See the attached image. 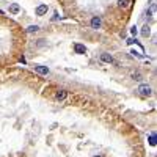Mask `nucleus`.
<instances>
[{"mask_svg": "<svg viewBox=\"0 0 157 157\" xmlns=\"http://www.w3.org/2000/svg\"><path fill=\"white\" fill-rule=\"evenodd\" d=\"M137 91H138L140 96L148 98V96H151V94H153V88H151L149 85H146V83H143V85H140V87L137 88Z\"/></svg>", "mask_w": 157, "mask_h": 157, "instance_id": "nucleus-1", "label": "nucleus"}, {"mask_svg": "<svg viewBox=\"0 0 157 157\" xmlns=\"http://www.w3.org/2000/svg\"><path fill=\"white\" fill-rule=\"evenodd\" d=\"M90 27H91L93 30H99L101 27H102V19H101L99 16H93L91 21H90Z\"/></svg>", "mask_w": 157, "mask_h": 157, "instance_id": "nucleus-2", "label": "nucleus"}, {"mask_svg": "<svg viewBox=\"0 0 157 157\" xmlns=\"http://www.w3.org/2000/svg\"><path fill=\"white\" fill-rule=\"evenodd\" d=\"M47 10H49V7H47V3H41V5H38L36 7V10H35V14L36 16H44V14H47Z\"/></svg>", "mask_w": 157, "mask_h": 157, "instance_id": "nucleus-3", "label": "nucleus"}, {"mask_svg": "<svg viewBox=\"0 0 157 157\" xmlns=\"http://www.w3.org/2000/svg\"><path fill=\"white\" fill-rule=\"evenodd\" d=\"M35 71L41 76H47L50 72V69L47 68V66H43V65H35Z\"/></svg>", "mask_w": 157, "mask_h": 157, "instance_id": "nucleus-4", "label": "nucleus"}, {"mask_svg": "<svg viewBox=\"0 0 157 157\" xmlns=\"http://www.w3.org/2000/svg\"><path fill=\"white\" fill-rule=\"evenodd\" d=\"M101 61H102V63H109V65L115 63L113 57H112L110 54H107V52H102V54H101Z\"/></svg>", "mask_w": 157, "mask_h": 157, "instance_id": "nucleus-5", "label": "nucleus"}, {"mask_svg": "<svg viewBox=\"0 0 157 157\" xmlns=\"http://www.w3.org/2000/svg\"><path fill=\"white\" fill-rule=\"evenodd\" d=\"M74 52H76L77 55H85V54H87V47L83 46V44L76 43V44H74Z\"/></svg>", "mask_w": 157, "mask_h": 157, "instance_id": "nucleus-6", "label": "nucleus"}, {"mask_svg": "<svg viewBox=\"0 0 157 157\" xmlns=\"http://www.w3.org/2000/svg\"><path fill=\"white\" fill-rule=\"evenodd\" d=\"M8 11H10V14H19L21 13V5L19 3H11L10 5V8H8Z\"/></svg>", "mask_w": 157, "mask_h": 157, "instance_id": "nucleus-7", "label": "nucleus"}, {"mask_svg": "<svg viewBox=\"0 0 157 157\" xmlns=\"http://www.w3.org/2000/svg\"><path fill=\"white\" fill-rule=\"evenodd\" d=\"M66 98H68V91H66V90H58V91L55 93V99L57 101H65Z\"/></svg>", "mask_w": 157, "mask_h": 157, "instance_id": "nucleus-8", "label": "nucleus"}, {"mask_svg": "<svg viewBox=\"0 0 157 157\" xmlns=\"http://www.w3.org/2000/svg\"><path fill=\"white\" fill-rule=\"evenodd\" d=\"M129 5H131V0H118V7L123 8V10L129 8Z\"/></svg>", "mask_w": 157, "mask_h": 157, "instance_id": "nucleus-9", "label": "nucleus"}, {"mask_svg": "<svg viewBox=\"0 0 157 157\" xmlns=\"http://www.w3.org/2000/svg\"><path fill=\"white\" fill-rule=\"evenodd\" d=\"M149 35H151V27L149 25H145L143 29H142V36L143 38H148Z\"/></svg>", "mask_w": 157, "mask_h": 157, "instance_id": "nucleus-10", "label": "nucleus"}, {"mask_svg": "<svg viewBox=\"0 0 157 157\" xmlns=\"http://www.w3.org/2000/svg\"><path fill=\"white\" fill-rule=\"evenodd\" d=\"M149 145H151V146H156V145H157V137H156V132H151V134H149Z\"/></svg>", "mask_w": 157, "mask_h": 157, "instance_id": "nucleus-11", "label": "nucleus"}, {"mask_svg": "<svg viewBox=\"0 0 157 157\" xmlns=\"http://www.w3.org/2000/svg\"><path fill=\"white\" fill-rule=\"evenodd\" d=\"M38 30H39V25H29V27L25 29L27 33H36Z\"/></svg>", "mask_w": 157, "mask_h": 157, "instance_id": "nucleus-12", "label": "nucleus"}, {"mask_svg": "<svg viewBox=\"0 0 157 157\" xmlns=\"http://www.w3.org/2000/svg\"><path fill=\"white\" fill-rule=\"evenodd\" d=\"M132 78H134V80H142V74H140V72H134Z\"/></svg>", "mask_w": 157, "mask_h": 157, "instance_id": "nucleus-13", "label": "nucleus"}, {"mask_svg": "<svg viewBox=\"0 0 157 157\" xmlns=\"http://www.w3.org/2000/svg\"><path fill=\"white\" fill-rule=\"evenodd\" d=\"M137 27H132V29H131V33H132V35H137Z\"/></svg>", "mask_w": 157, "mask_h": 157, "instance_id": "nucleus-14", "label": "nucleus"}, {"mask_svg": "<svg viewBox=\"0 0 157 157\" xmlns=\"http://www.w3.org/2000/svg\"><path fill=\"white\" fill-rule=\"evenodd\" d=\"M58 18H60L58 13H55V14H54V18H52V21H58Z\"/></svg>", "mask_w": 157, "mask_h": 157, "instance_id": "nucleus-15", "label": "nucleus"}, {"mask_svg": "<svg viewBox=\"0 0 157 157\" xmlns=\"http://www.w3.org/2000/svg\"><path fill=\"white\" fill-rule=\"evenodd\" d=\"M19 61H21V63H24V65H25V63H27V60H25V58H24V57H21V60H19Z\"/></svg>", "mask_w": 157, "mask_h": 157, "instance_id": "nucleus-16", "label": "nucleus"}, {"mask_svg": "<svg viewBox=\"0 0 157 157\" xmlns=\"http://www.w3.org/2000/svg\"><path fill=\"white\" fill-rule=\"evenodd\" d=\"M93 157H102V156H93Z\"/></svg>", "mask_w": 157, "mask_h": 157, "instance_id": "nucleus-17", "label": "nucleus"}]
</instances>
